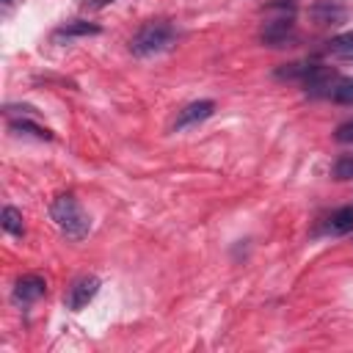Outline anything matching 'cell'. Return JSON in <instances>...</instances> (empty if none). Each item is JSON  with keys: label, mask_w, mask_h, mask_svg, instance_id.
<instances>
[{"label": "cell", "mask_w": 353, "mask_h": 353, "mask_svg": "<svg viewBox=\"0 0 353 353\" xmlns=\"http://www.w3.org/2000/svg\"><path fill=\"white\" fill-rule=\"evenodd\" d=\"M97 292H99V279H97V276H83V279H77V281L69 287V292H66V309L80 312L83 306H88V301H91Z\"/></svg>", "instance_id": "cell-5"}, {"label": "cell", "mask_w": 353, "mask_h": 353, "mask_svg": "<svg viewBox=\"0 0 353 353\" xmlns=\"http://www.w3.org/2000/svg\"><path fill=\"white\" fill-rule=\"evenodd\" d=\"M3 3H6V6H11V3H14V0H3Z\"/></svg>", "instance_id": "cell-18"}, {"label": "cell", "mask_w": 353, "mask_h": 353, "mask_svg": "<svg viewBox=\"0 0 353 353\" xmlns=\"http://www.w3.org/2000/svg\"><path fill=\"white\" fill-rule=\"evenodd\" d=\"M50 215L55 221V226L69 237V240H83L91 229V221L85 215V210L80 207V201L72 196V193H63L58 196L52 204H50Z\"/></svg>", "instance_id": "cell-2"}, {"label": "cell", "mask_w": 353, "mask_h": 353, "mask_svg": "<svg viewBox=\"0 0 353 353\" xmlns=\"http://www.w3.org/2000/svg\"><path fill=\"white\" fill-rule=\"evenodd\" d=\"M0 221H3V229H6L8 234H14V237H19V234L25 232V223H22V212H19L17 207H3V215H0Z\"/></svg>", "instance_id": "cell-13"}, {"label": "cell", "mask_w": 353, "mask_h": 353, "mask_svg": "<svg viewBox=\"0 0 353 353\" xmlns=\"http://www.w3.org/2000/svg\"><path fill=\"white\" fill-rule=\"evenodd\" d=\"M44 290H47V284H44V279H41V276H36V273L19 276V279H17V284H14V303L28 306V303L39 301V298L44 295Z\"/></svg>", "instance_id": "cell-6"}, {"label": "cell", "mask_w": 353, "mask_h": 353, "mask_svg": "<svg viewBox=\"0 0 353 353\" xmlns=\"http://www.w3.org/2000/svg\"><path fill=\"white\" fill-rule=\"evenodd\" d=\"M334 179H339V182L353 179V152L336 157V163H334Z\"/></svg>", "instance_id": "cell-15"}, {"label": "cell", "mask_w": 353, "mask_h": 353, "mask_svg": "<svg viewBox=\"0 0 353 353\" xmlns=\"http://www.w3.org/2000/svg\"><path fill=\"white\" fill-rule=\"evenodd\" d=\"M102 33V28L97 22H88V19H72V22H63L61 28H55L52 39L55 41H69V39H80V36H97Z\"/></svg>", "instance_id": "cell-8"}, {"label": "cell", "mask_w": 353, "mask_h": 353, "mask_svg": "<svg viewBox=\"0 0 353 353\" xmlns=\"http://www.w3.org/2000/svg\"><path fill=\"white\" fill-rule=\"evenodd\" d=\"M325 50H328V55H334L339 61H353V30H345V33L334 36Z\"/></svg>", "instance_id": "cell-10"}, {"label": "cell", "mask_w": 353, "mask_h": 353, "mask_svg": "<svg viewBox=\"0 0 353 353\" xmlns=\"http://www.w3.org/2000/svg\"><path fill=\"white\" fill-rule=\"evenodd\" d=\"M11 132H17V135H33V138H39V141H52V132H50L47 127H39V124H33V121H28V119L11 121Z\"/></svg>", "instance_id": "cell-11"}, {"label": "cell", "mask_w": 353, "mask_h": 353, "mask_svg": "<svg viewBox=\"0 0 353 353\" xmlns=\"http://www.w3.org/2000/svg\"><path fill=\"white\" fill-rule=\"evenodd\" d=\"M110 3H116V0H85L88 8H105V6H110Z\"/></svg>", "instance_id": "cell-17"}, {"label": "cell", "mask_w": 353, "mask_h": 353, "mask_svg": "<svg viewBox=\"0 0 353 353\" xmlns=\"http://www.w3.org/2000/svg\"><path fill=\"white\" fill-rule=\"evenodd\" d=\"M328 232H331V234H350V232H353V204L339 207L336 212H331V218H328Z\"/></svg>", "instance_id": "cell-9"}, {"label": "cell", "mask_w": 353, "mask_h": 353, "mask_svg": "<svg viewBox=\"0 0 353 353\" xmlns=\"http://www.w3.org/2000/svg\"><path fill=\"white\" fill-rule=\"evenodd\" d=\"M331 99L336 105H353V77H336L331 88Z\"/></svg>", "instance_id": "cell-12"}, {"label": "cell", "mask_w": 353, "mask_h": 353, "mask_svg": "<svg viewBox=\"0 0 353 353\" xmlns=\"http://www.w3.org/2000/svg\"><path fill=\"white\" fill-rule=\"evenodd\" d=\"M212 113H215V102H212V99H196V102L185 105V108L176 113V119H174V130L182 132V130H188V127H193V124L210 119Z\"/></svg>", "instance_id": "cell-4"}, {"label": "cell", "mask_w": 353, "mask_h": 353, "mask_svg": "<svg viewBox=\"0 0 353 353\" xmlns=\"http://www.w3.org/2000/svg\"><path fill=\"white\" fill-rule=\"evenodd\" d=\"M259 39H262L268 47H290V41L295 39L292 14H279V17H270V19L262 25Z\"/></svg>", "instance_id": "cell-3"}, {"label": "cell", "mask_w": 353, "mask_h": 353, "mask_svg": "<svg viewBox=\"0 0 353 353\" xmlns=\"http://www.w3.org/2000/svg\"><path fill=\"white\" fill-rule=\"evenodd\" d=\"M309 17L314 19V25L325 28V25H339V22H345L347 11H345V6H339V3H334V0H317V3L309 8Z\"/></svg>", "instance_id": "cell-7"}, {"label": "cell", "mask_w": 353, "mask_h": 353, "mask_svg": "<svg viewBox=\"0 0 353 353\" xmlns=\"http://www.w3.org/2000/svg\"><path fill=\"white\" fill-rule=\"evenodd\" d=\"M334 138H336L339 143H353V119H347V121H342V124L336 127V132H334Z\"/></svg>", "instance_id": "cell-16"}, {"label": "cell", "mask_w": 353, "mask_h": 353, "mask_svg": "<svg viewBox=\"0 0 353 353\" xmlns=\"http://www.w3.org/2000/svg\"><path fill=\"white\" fill-rule=\"evenodd\" d=\"M309 69H312V63H284L281 69H276V77L279 80H298V83H303Z\"/></svg>", "instance_id": "cell-14"}, {"label": "cell", "mask_w": 353, "mask_h": 353, "mask_svg": "<svg viewBox=\"0 0 353 353\" xmlns=\"http://www.w3.org/2000/svg\"><path fill=\"white\" fill-rule=\"evenodd\" d=\"M174 41H176V28L168 19H152L135 30V36L130 39V52L138 58H152L171 50Z\"/></svg>", "instance_id": "cell-1"}]
</instances>
